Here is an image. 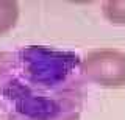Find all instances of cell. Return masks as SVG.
<instances>
[{
    "label": "cell",
    "mask_w": 125,
    "mask_h": 120,
    "mask_svg": "<svg viewBox=\"0 0 125 120\" xmlns=\"http://www.w3.org/2000/svg\"><path fill=\"white\" fill-rule=\"evenodd\" d=\"M81 58L44 45L0 53V120H78Z\"/></svg>",
    "instance_id": "obj_1"
},
{
    "label": "cell",
    "mask_w": 125,
    "mask_h": 120,
    "mask_svg": "<svg viewBox=\"0 0 125 120\" xmlns=\"http://www.w3.org/2000/svg\"><path fill=\"white\" fill-rule=\"evenodd\" d=\"M81 72L89 81L103 87L125 86V53L102 48L88 53L81 59Z\"/></svg>",
    "instance_id": "obj_2"
},
{
    "label": "cell",
    "mask_w": 125,
    "mask_h": 120,
    "mask_svg": "<svg viewBox=\"0 0 125 120\" xmlns=\"http://www.w3.org/2000/svg\"><path fill=\"white\" fill-rule=\"evenodd\" d=\"M19 19V5L11 0H0V36L13 30Z\"/></svg>",
    "instance_id": "obj_3"
}]
</instances>
